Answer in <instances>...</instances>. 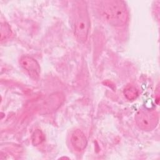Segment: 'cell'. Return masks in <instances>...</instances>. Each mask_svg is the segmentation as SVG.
Returning <instances> with one entry per match:
<instances>
[{
	"label": "cell",
	"mask_w": 160,
	"mask_h": 160,
	"mask_svg": "<svg viewBox=\"0 0 160 160\" xmlns=\"http://www.w3.org/2000/svg\"><path fill=\"white\" fill-rule=\"evenodd\" d=\"M101 13L104 19L114 26H122L128 19L126 3L121 0H110L101 3Z\"/></svg>",
	"instance_id": "6da1fadb"
},
{
	"label": "cell",
	"mask_w": 160,
	"mask_h": 160,
	"mask_svg": "<svg viewBox=\"0 0 160 160\" xmlns=\"http://www.w3.org/2000/svg\"><path fill=\"white\" fill-rule=\"evenodd\" d=\"M74 33L77 40L84 42L87 40L90 28V19L86 4L77 2L74 9Z\"/></svg>",
	"instance_id": "7a4b0ae2"
},
{
	"label": "cell",
	"mask_w": 160,
	"mask_h": 160,
	"mask_svg": "<svg viewBox=\"0 0 160 160\" xmlns=\"http://www.w3.org/2000/svg\"><path fill=\"white\" fill-rule=\"evenodd\" d=\"M134 119L138 128L146 131L153 130L159 122L158 112L149 109L139 110L135 115Z\"/></svg>",
	"instance_id": "3957f363"
},
{
	"label": "cell",
	"mask_w": 160,
	"mask_h": 160,
	"mask_svg": "<svg viewBox=\"0 0 160 160\" xmlns=\"http://www.w3.org/2000/svg\"><path fill=\"white\" fill-rule=\"evenodd\" d=\"M21 66L28 72L29 75L36 79L40 74V67L38 62L32 57L29 56H23L19 61Z\"/></svg>",
	"instance_id": "277c9868"
},
{
	"label": "cell",
	"mask_w": 160,
	"mask_h": 160,
	"mask_svg": "<svg viewBox=\"0 0 160 160\" xmlns=\"http://www.w3.org/2000/svg\"><path fill=\"white\" fill-rule=\"evenodd\" d=\"M71 142L75 151L81 152L86 148L88 141L84 132L80 129H76L71 134Z\"/></svg>",
	"instance_id": "5b68a950"
},
{
	"label": "cell",
	"mask_w": 160,
	"mask_h": 160,
	"mask_svg": "<svg viewBox=\"0 0 160 160\" xmlns=\"http://www.w3.org/2000/svg\"><path fill=\"white\" fill-rule=\"evenodd\" d=\"M45 139V136L40 129L35 130L31 136L32 144L34 146H38L41 144Z\"/></svg>",
	"instance_id": "8992f818"
},
{
	"label": "cell",
	"mask_w": 160,
	"mask_h": 160,
	"mask_svg": "<svg viewBox=\"0 0 160 160\" xmlns=\"http://www.w3.org/2000/svg\"><path fill=\"white\" fill-rule=\"evenodd\" d=\"M124 94L127 99L132 101L138 97V91L135 87L132 86H128L124 90Z\"/></svg>",
	"instance_id": "52a82bcc"
},
{
	"label": "cell",
	"mask_w": 160,
	"mask_h": 160,
	"mask_svg": "<svg viewBox=\"0 0 160 160\" xmlns=\"http://www.w3.org/2000/svg\"><path fill=\"white\" fill-rule=\"evenodd\" d=\"M11 30L9 26L6 23H2L1 25V40H6L11 35Z\"/></svg>",
	"instance_id": "ba28073f"
}]
</instances>
